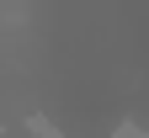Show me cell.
<instances>
[{
    "label": "cell",
    "mask_w": 149,
    "mask_h": 138,
    "mask_svg": "<svg viewBox=\"0 0 149 138\" xmlns=\"http://www.w3.org/2000/svg\"><path fill=\"white\" fill-rule=\"evenodd\" d=\"M27 133H37V138H64V133L53 128V122H48L43 112H32V117H27Z\"/></svg>",
    "instance_id": "6da1fadb"
},
{
    "label": "cell",
    "mask_w": 149,
    "mask_h": 138,
    "mask_svg": "<svg viewBox=\"0 0 149 138\" xmlns=\"http://www.w3.org/2000/svg\"><path fill=\"white\" fill-rule=\"evenodd\" d=\"M112 138H149V133H144L139 122H117V133H112Z\"/></svg>",
    "instance_id": "7a4b0ae2"
}]
</instances>
